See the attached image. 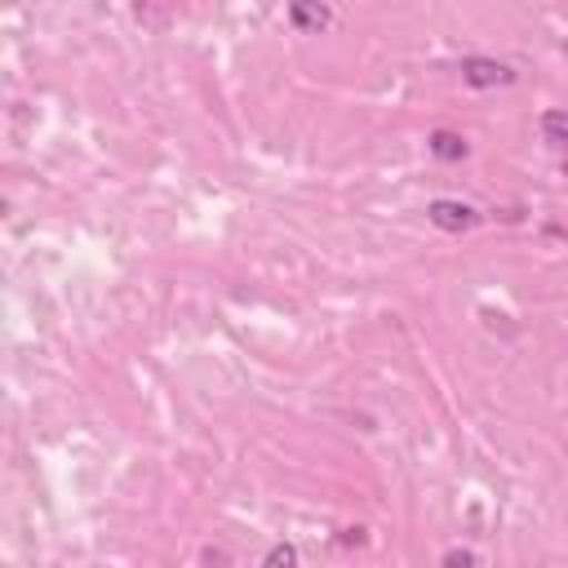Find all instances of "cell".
Masks as SVG:
<instances>
[{
  "instance_id": "1",
  "label": "cell",
  "mask_w": 568,
  "mask_h": 568,
  "mask_svg": "<svg viewBox=\"0 0 568 568\" xmlns=\"http://www.w3.org/2000/svg\"><path fill=\"white\" fill-rule=\"evenodd\" d=\"M462 80L470 84V89H506V84H515L519 80V71L515 67H506V62H497V58H484V53H470V58H462Z\"/></svg>"
},
{
  "instance_id": "2",
  "label": "cell",
  "mask_w": 568,
  "mask_h": 568,
  "mask_svg": "<svg viewBox=\"0 0 568 568\" xmlns=\"http://www.w3.org/2000/svg\"><path fill=\"white\" fill-rule=\"evenodd\" d=\"M426 217H430L439 231H448V235H462V231L479 226V209L466 204V200H430V204H426Z\"/></svg>"
},
{
  "instance_id": "3",
  "label": "cell",
  "mask_w": 568,
  "mask_h": 568,
  "mask_svg": "<svg viewBox=\"0 0 568 568\" xmlns=\"http://www.w3.org/2000/svg\"><path fill=\"white\" fill-rule=\"evenodd\" d=\"M288 22H293V31L311 36V31H324L333 22V9L328 4H302V0H293L288 4Z\"/></svg>"
},
{
  "instance_id": "4",
  "label": "cell",
  "mask_w": 568,
  "mask_h": 568,
  "mask_svg": "<svg viewBox=\"0 0 568 568\" xmlns=\"http://www.w3.org/2000/svg\"><path fill=\"white\" fill-rule=\"evenodd\" d=\"M426 146H430V155H435V160H448V164L470 155V142H466L462 133H453V129H435V133L426 138Z\"/></svg>"
},
{
  "instance_id": "5",
  "label": "cell",
  "mask_w": 568,
  "mask_h": 568,
  "mask_svg": "<svg viewBox=\"0 0 568 568\" xmlns=\"http://www.w3.org/2000/svg\"><path fill=\"white\" fill-rule=\"evenodd\" d=\"M541 138L550 146H568V111H541Z\"/></svg>"
},
{
  "instance_id": "6",
  "label": "cell",
  "mask_w": 568,
  "mask_h": 568,
  "mask_svg": "<svg viewBox=\"0 0 568 568\" xmlns=\"http://www.w3.org/2000/svg\"><path fill=\"white\" fill-rule=\"evenodd\" d=\"M262 568H302V555H297V546H293V541H275V546L266 550Z\"/></svg>"
},
{
  "instance_id": "7",
  "label": "cell",
  "mask_w": 568,
  "mask_h": 568,
  "mask_svg": "<svg viewBox=\"0 0 568 568\" xmlns=\"http://www.w3.org/2000/svg\"><path fill=\"white\" fill-rule=\"evenodd\" d=\"M439 568H475V555L470 550H448Z\"/></svg>"
},
{
  "instance_id": "8",
  "label": "cell",
  "mask_w": 568,
  "mask_h": 568,
  "mask_svg": "<svg viewBox=\"0 0 568 568\" xmlns=\"http://www.w3.org/2000/svg\"><path fill=\"white\" fill-rule=\"evenodd\" d=\"M564 178H568V160H564Z\"/></svg>"
}]
</instances>
